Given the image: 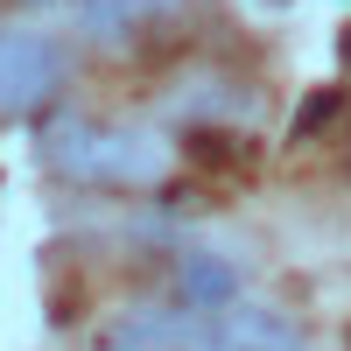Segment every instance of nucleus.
<instances>
[{"mask_svg":"<svg viewBox=\"0 0 351 351\" xmlns=\"http://www.w3.org/2000/svg\"><path fill=\"white\" fill-rule=\"evenodd\" d=\"M43 162L71 183H92V190H148L169 176V148L155 134H134V127H106V120H56L43 134Z\"/></svg>","mask_w":351,"mask_h":351,"instance_id":"1","label":"nucleus"},{"mask_svg":"<svg viewBox=\"0 0 351 351\" xmlns=\"http://www.w3.org/2000/svg\"><path fill=\"white\" fill-rule=\"evenodd\" d=\"M64 92V49L36 28H0V120H28Z\"/></svg>","mask_w":351,"mask_h":351,"instance_id":"2","label":"nucleus"},{"mask_svg":"<svg viewBox=\"0 0 351 351\" xmlns=\"http://www.w3.org/2000/svg\"><path fill=\"white\" fill-rule=\"evenodd\" d=\"M99 351H211V324L176 316V309H134L106 330Z\"/></svg>","mask_w":351,"mask_h":351,"instance_id":"3","label":"nucleus"},{"mask_svg":"<svg viewBox=\"0 0 351 351\" xmlns=\"http://www.w3.org/2000/svg\"><path fill=\"white\" fill-rule=\"evenodd\" d=\"M211 351H302V330L288 324L281 309H239L232 302L218 324H211Z\"/></svg>","mask_w":351,"mask_h":351,"instance_id":"4","label":"nucleus"},{"mask_svg":"<svg viewBox=\"0 0 351 351\" xmlns=\"http://www.w3.org/2000/svg\"><path fill=\"white\" fill-rule=\"evenodd\" d=\"M169 8H176V0H77V21L92 28L99 43H127L148 21H162Z\"/></svg>","mask_w":351,"mask_h":351,"instance_id":"5","label":"nucleus"},{"mask_svg":"<svg viewBox=\"0 0 351 351\" xmlns=\"http://www.w3.org/2000/svg\"><path fill=\"white\" fill-rule=\"evenodd\" d=\"M176 295H183V309H232L239 281H232V267H225V260L190 253L183 267H176Z\"/></svg>","mask_w":351,"mask_h":351,"instance_id":"6","label":"nucleus"},{"mask_svg":"<svg viewBox=\"0 0 351 351\" xmlns=\"http://www.w3.org/2000/svg\"><path fill=\"white\" fill-rule=\"evenodd\" d=\"M344 64H351V36H344Z\"/></svg>","mask_w":351,"mask_h":351,"instance_id":"7","label":"nucleus"}]
</instances>
